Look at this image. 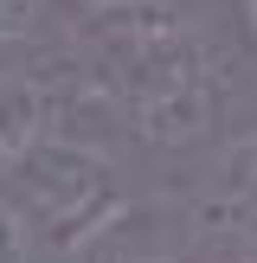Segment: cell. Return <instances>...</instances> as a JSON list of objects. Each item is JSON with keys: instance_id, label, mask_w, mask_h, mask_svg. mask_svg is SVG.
<instances>
[{"instance_id": "cell-1", "label": "cell", "mask_w": 257, "mask_h": 263, "mask_svg": "<svg viewBox=\"0 0 257 263\" xmlns=\"http://www.w3.org/2000/svg\"><path fill=\"white\" fill-rule=\"evenodd\" d=\"M0 186L26 212L39 251H77L122 212V186H116L109 161L64 135H26L20 148H7L0 154Z\"/></svg>"}, {"instance_id": "cell-2", "label": "cell", "mask_w": 257, "mask_h": 263, "mask_svg": "<svg viewBox=\"0 0 257 263\" xmlns=\"http://www.w3.org/2000/svg\"><path fill=\"white\" fill-rule=\"evenodd\" d=\"M0 263H39V238L26 225V212L13 205V193L0 186Z\"/></svg>"}, {"instance_id": "cell-3", "label": "cell", "mask_w": 257, "mask_h": 263, "mask_svg": "<svg viewBox=\"0 0 257 263\" xmlns=\"http://www.w3.org/2000/svg\"><path fill=\"white\" fill-rule=\"evenodd\" d=\"M32 26H39V0H0V45L26 39Z\"/></svg>"}, {"instance_id": "cell-4", "label": "cell", "mask_w": 257, "mask_h": 263, "mask_svg": "<svg viewBox=\"0 0 257 263\" xmlns=\"http://www.w3.org/2000/svg\"><path fill=\"white\" fill-rule=\"evenodd\" d=\"M90 7H103V13H135L141 0H90Z\"/></svg>"}, {"instance_id": "cell-5", "label": "cell", "mask_w": 257, "mask_h": 263, "mask_svg": "<svg viewBox=\"0 0 257 263\" xmlns=\"http://www.w3.org/2000/svg\"><path fill=\"white\" fill-rule=\"evenodd\" d=\"M244 7H251V26H257V0H244Z\"/></svg>"}]
</instances>
